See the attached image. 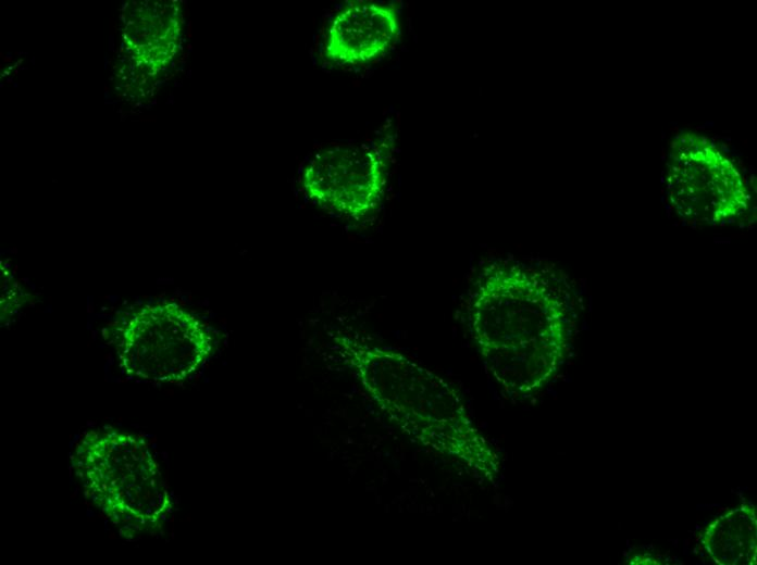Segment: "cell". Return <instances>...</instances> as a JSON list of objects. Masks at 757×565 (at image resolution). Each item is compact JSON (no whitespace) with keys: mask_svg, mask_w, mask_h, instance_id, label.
Segmentation results:
<instances>
[{"mask_svg":"<svg viewBox=\"0 0 757 565\" xmlns=\"http://www.w3.org/2000/svg\"><path fill=\"white\" fill-rule=\"evenodd\" d=\"M332 349L367 395L405 435L496 485L500 457L473 423L458 390L395 349L357 331H330Z\"/></svg>","mask_w":757,"mask_h":565,"instance_id":"cell-2","label":"cell"},{"mask_svg":"<svg viewBox=\"0 0 757 565\" xmlns=\"http://www.w3.org/2000/svg\"><path fill=\"white\" fill-rule=\"evenodd\" d=\"M573 297L558 273L513 259L485 264L468 300L471 337L489 376L509 395L542 390L570 350Z\"/></svg>","mask_w":757,"mask_h":565,"instance_id":"cell-1","label":"cell"},{"mask_svg":"<svg viewBox=\"0 0 757 565\" xmlns=\"http://www.w3.org/2000/svg\"><path fill=\"white\" fill-rule=\"evenodd\" d=\"M389 150L384 142L339 145L317 152L306 164L302 189L315 204L338 216L360 221L382 205Z\"/></svg>","mask_w":757,"mask_h":565,"instance_id":"cell-5","label":"cell"},{"mask_svg":"<svg viewBox=\"0 0 757 565\" xmlns=\"http://www.w3.org/2000/svg\"><path fill=\"white\" fill-rule=\"evenodd\" d=\"M756 532L755 506L743 503L711 520L700 542L717 564L753 565L756 564Z\"/></svg>","mask_w":757,"mask_h":565,"instance_id":"cell-8","label":"cell"},{"mask_svg":"<svg viewBox=\"0 0 757 565\" xmlns=\"http://www.w3.org/2000/svg\"><path fill=\"white\" fill-rule=\"evenodd\" d=\"M124 353L137 352L142 368L150 369L160 379L183 380L195 373L211 353V337L193 315L172 306L154 323V331L132 328L126 335Z\"/></svg>","mask_w":757,"mask_h":565,"instance_id":"cell-6","label":"cell"},{"mask_svg":"<svg viewBox=\"0 0 757 565\" xmlns=\"http://www.w3.org/2000/svg\"><path fill=\"white\" fill-rule=\"evenodd\" d=\"M72 462L86 499L126 535L156 529L170 515L159 464L140 438L116 429L88 431Z\"/></svg>","mask_w":757,"mask_h":565,"instance_id":"cell-3","label":"cell"},{"mask_svg":"<svg viewBox=\"0 0 757 565\" xmlns=\"http://www.w3.org/2000/svg\"><path fill=\"white\" fill-rule=\"evenodd\" d=\"M400 33L397 10L374 1H353L332 18L323 55L338 65H361L385 54Z\"/></svg>","mask_w":757,"mask_h":565,"instance_id":"cell-7","label":"cell"},{"mask_svg":"<svg viewBox=\"0 0 757 565\" xmlns=\"http://www.w3.org/2000/svg\"><path fill=\"white\" fill-rule=\"evenodd\" d=\"M666 194L677 214L692 222L725 224L750 204L745 178L735 162L709 138L682 133L670 145Z\"/></svg>","mask_w":757,"mask_h":565,"instance_id":"cell-4","label":"cell"}]
</instances>
